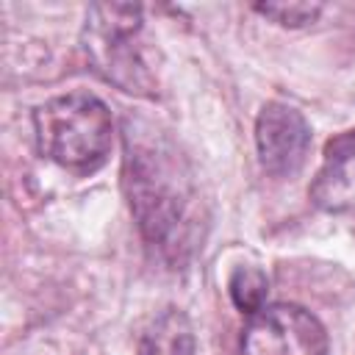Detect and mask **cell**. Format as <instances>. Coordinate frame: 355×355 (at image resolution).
<instances>
[{"mask_svg": "<svg viewBox=\"0 0 355 355\" xmlns=\"http://www.w3.org/2000/svg\"><path fill=\"white\" fill-rule=\"evenodd\" d=\"M125 191L144 241L186 261L202 241L200 191L178 144L147 122H125Z\"/></svg>", "mask_w": 355, "mask_h": 355, "instance_id": "obj_1", "label": "cell"}, {"mask_svg": "<svg viewBox=\"0 0 355 355\" xmlns=\"http://www.w3.org/2000/svg\"><path fill=\"white\" fill-rule=\"evenodd\" d=\"M39 153L50 161L92 172L97 169L114 141V116L108 105L92 92H67L33 111Z\"/></svg>", "mask_w": 355, "mask_h": 355, "instance_id": "obj_2", "label": "cell"}, {"mask_svg": "<svg viewBox=\"0 0 355 355\" xmlns=\"http://www.w3.org/2000/svg\"><path fill=\"white\" fill-rule=\"evenodd\" d=\"M141 14L144 8L133 3H94L86 14L80 44L92 69L103 80L128 94L153 97L155 75L150 72L139 44Z\"/></svg>", "mask_w": 355, "mask_h": 355, "instance_id": "obj_3", "label": "cell"}, {"mask_svg": "<svg viewBox=\"0 0 355 355\" xmlns=\"http://www.w3.org/2000/svg\"><path fill=\"white\" fill-rule=\"evenodd\" d=\"M241 355H327V333L300 305H266L244 324Z\"/></svg>", "mask_w": 355, "mask_h": 355, "instance_id": "obj_4", "label": "cell"}, {"mask_svg": "<svg viewBox=\"0 0 355 355\" xmlns=\"http://www.w3.org/2000/svg\"><path fill=\"white\" fill-rule=\"evenodd\" d=\"M255 147L261 166L275 178H291L302 169L311 147V125L286 103H266L255 119Z\"/></svg>", "mask_w": 355, "mask_h": 355, "instance_id": "obj_5", "label": "cell"}, {"mask_svg": "<svg viewBox=\"0 0 355 355\" xmlns=\"http://www.w3.org/2000/svg\"><path fill=\"white\" fill-rule=\"evenodd\" d=\"M316 205L341 211L355 200V128L324 144V164L311 186Z\"/></svg>", "mask_w": 355, "mask_h": 355, "instance_id": "obj_6", "label": "cell"}, {"mask_svg": "<svg viewBox=\"0 0 355 355\" xmlns=\"http://www.w3.org/2000/svg\"><path fill=\"white\" fill-rule=\"evenodd\" d=\"M139 355H194V333L178 308H166L141 336Z\"/></svg>", "mask_w": 355, "mask_h": 355, "instance_id": "obj_7", "label": "cell"}, {"mask_svg": "<svg viewBox=\"0 0 355 355\" xmlns=\"http://www.w3.org/2000/svg\"><path fill=\"white\" fill-rule=\"evenodd\" d=\"M227 294L233 300V305L252 316L263 308L266 302V294H269V277L263 269L258 266H236L230 280H227Z\"/></svg>", "mask_w": 355, "mask_h": 355, "instance_id": "obj_8", "label": "cell"}, {"mask_svg": "<svg viewBox=\"0 0 355 355\" xmlns=\"http://www.w3.org/2000/svg\"><path fill=\"white\" fill-rule=\"evenodd\" d=\"M255 11L277 25L286 28H302L308 22H313L322 14L319 3H258Z\"/></svg>", "mask_w": 355, "mask_h": 355, "instance_id": "obj_9", "label": "cell"}]
</instances>
